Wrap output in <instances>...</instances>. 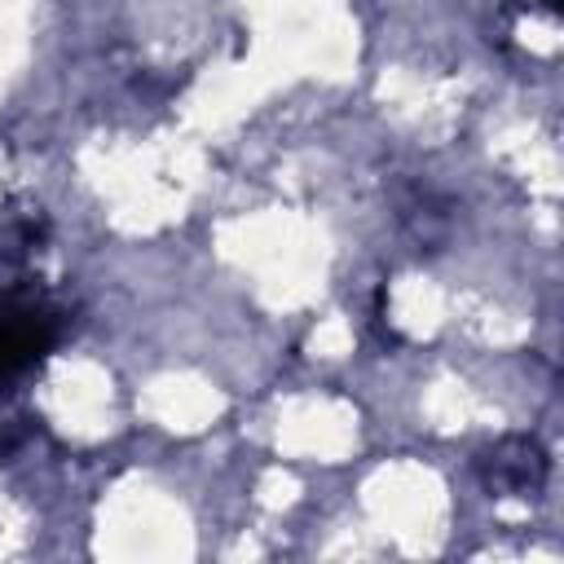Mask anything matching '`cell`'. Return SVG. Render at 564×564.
Returning a JSON list of instances; mask_svg holds the SVG:
<instances>
[{"instance_id": "cell-1", "label": "cell", "mask_w": 564, "mask_h": 564, "mask_svg": "<svg viewBox=\"0 0 564 564\" xmlns=\"http://www.w3.org/2000/svg\"><path fill=\"white\" fill-rule=\"evenodd\" d=\"M57 344V317L40 300H4L0 304V383L26 375Z\"/></svg>"}, {"instance_id": "cell-2", "label": "cell", "mask_w": 564, "mask_h": 564, "mask_svg": "<svg viewBox=\"0 0 564 564\" xmlns=\"http://www.w3.org/2000/svg\"><path fill=\"white\" fill-rule=\"evenodd\" d=\"M480 480L494 494H538L546 485V449L533 436H502L480 454Z\"/></svg>"}]
</instances>
